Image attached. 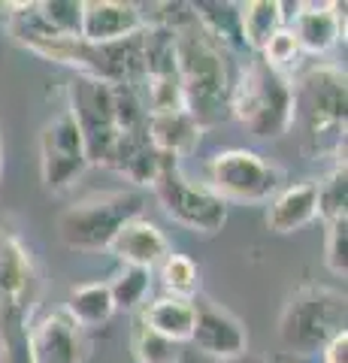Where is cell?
I'll return each mask as SVG.
<instances>
[{
  "instance_id": "28",
  "label": "cell",
  "mask_w": 348,
  "mask_h": 363,
  "mask_svg": "<svg viewBox=\"0 0 348 363\" xmlns=\"http://www.w3.org/2000/svg\"><path fill=\"white\" fill-rule=\"evenodd\" d=\"M300 55V45L294 40V33H291L288 28H282L279 33H273V40H269L264 45V61L269 67H276V70H282L285 64H291Z\"/></svg>"
},
{
  "instance_id": "15",
  "label": "cell",
  "mask_w": 348,
  "mask_h": 363,
  "mask_svg": "<svg viewBox=\"0 0 348 363\" xmlns=\"http://www.w3.org/2000/svg\"><path fill=\"white\" fill-rule=\"evenodd\" d=\"M167 248L170 245H167L164 233L145 218L128 221L116 233V240L109 242V252L118 260H125L128 267H137V269H149V272H152V267L164 264Z\"/></svg>"
},
{
  "instance_id": "23",
  "label": "cell",
  "mask_w": 348,
  "mask_h": 363,
  "mask_svg": "<svg viewBox=\"0 0 348 363\" xmlns=\"http://www.w3.org/2000/svg\"><path fill=\"white\" fill-rule=\"evenodd\" d=\"M133 357L140 363H179L182 360V348H179V342H170V339H164L145 324H140L133 330Z\"/></svg>"
},
{
  "instance_id": "22",
  "label": "cell",
  "mask_w": 348,
  "mask_h": 363,
  "mask_svg": "<svg viewBox=\"0 0 348 363\" xmlns=\"http://www.w3.org/2000/svg\"><path fill=\"white\" fill-rule=\"evenodd\" d=\"M318 194V215L324 221H336V218H348L345 215V203H348V173H345V161L333 169V173L315 185Z\"/></svg>"
},
{
  "instance_id": "21",
  "label": "cell",
  "mask_w": 348,
  "mask_h": 363,
  "mask_svg": "<svg viewBox=\"0 0 348 363\" xmlns=\"http://www.w3.org/2000/svg\"><path fill=\"white\" fill-rule=\"evenodd\" d=\"M67 315L73 318L82 330H91V327L106 324L112 315H116V306H112V294L109 285L103 281H88L70 291V300H67Z\"/></svg>"
},
{
  "instance_id": "11",
  "label": "cell",
  "mask_w": 348,
  "mask_h": 363,
  "mask_svg": "<svg viewBox=\"0 0 348 363\" xmlns=\"http://www.w3.org/2000/svg\"><path fill=\"white\" fill-rule=\"evenodd\" d=\"M88 155L82 133L76 128V121L70 118V112L55 116L40 136V173L49 191H64L70 188L76 179L85 173Z\"/></svg>"
},
{
  "instance_id": "1",
  "label": "cell",
  "mask_w": 348,
  "mask_h": 363,
  "mask_svg": "<svg viewBox=\"0 0 348 363\" xmlns=\"http://www.w3.org/2000/svg\"><path fill=\"white\" fill-rule=\"evenodd\" d=\"M194 9V6H191ZM173 33L176 76L182 88V106L200 128L218 124L230 116L233 79L228 70V55L218 37L203 28L197 13H176L164 21Z\"/></svg>"
},
{
  "instance_id": "10",
  "label": "cell",
  "mask_w": 348,
  "mask_h": 363,
  "mask_svg": "<svg viewBox=\"0 0 348 363\" xmlns=\"http://www.w3.org/2000/svg\"><path fill=\"white\" fill-rule=\"evenodd\" d=\"M209 188L228 203H264L279 188V169L257 152L230 149L209 161Z\"/></svg>"
},
{
  "instance_id": "25",
  "label": "cell",
  "mask_w": 348,
  "mask_h": 363,
  "mask_svg": "<svg viewBox=\"0 0 348 363\" xmlns=\"http://www.w3.org/2000/svg\"><path fill=\"white\" fill-rule=\"evenodd\" d=\"M164 285L173 291V297H182V300L194 297L197 285H200L194 260L185 255H167L164 257Z\"/></svg>"
},
{
  "instance_id": "7",
  "label": "cell",
  "mask_w": 348,
  "mask_h": 363,
  "mask_svg": "<svg viewBox=\"0 0 348 363\" xmlns=\"http://www.w3.org/2000/svg\"><path fill=\"white\" fill-rule=\"evenodd\" d=\"M291 97H294V124L300 121L306 136L318 140V136H336L345 133V73L336 67H312L294 85H291Z\"/></svg>"
},
{
  "instance_id": "16",
  "label": "cell",
  "mask_w": 348,
  "mask_h": 363,
  "mask_svg": "<svg viewBox=\"0 0 348 363\" xmlns=\"http://www.w3.org/2000/svg\"><path fill=\"white\" fill-rule=\"evenodd\" d=\"M303 52L321 55L330 52L339 43L342 18L336 13V4H300L294 13V25L288 28Z\"/></svg>"
},
{
  "instance_id": "6",
  "label": "cell",
  "mask_w": 348,
  "mask_h": 363,
  "mask_svg": "<svg viewBox=\"0 0 348 363\" xmlns=\"http://www.w3.org/2000/svg\"><path fill=\"white\" fill-rule=\"evenodd\" d=\"M345 330V294L333 288H300L279 318V339L297 354H312Z\"/></svg>"
},
{
  "instance_id": "13",
  "label": "cell",
  "mask_w": 348,
  "mask_h": 363,
  "mask_svg": "<svg viewBox=\"0 0 348 363\" xmlns=\"http://www.w3.org/2000/svg\"><path fill=\"white\" fill-rule=\"evenodd\" d=\"M88 336L73 321L67 309L46 315L37 327H30V363H85Z\"/></svg>"
},
{
  "instance_id": "17",
  "label": "cell",
  "mask_w": 348,
  "mask_h": 363,
  "mask_svg": "<svg viewBox=\"0 0 348 363\" xmlns=\"http://www.w3.org/2000/svg\"><path fill=\"white\" fill-rule=\"evenodd\" d=\"M145 133H149V143L158 152L179 157V155H188V152L197 149L203 128H200L185 109H176V112H158V116H149V121H145Z\"/></svg>"
},
{
  "instance_id": "26",
  "label": "cell",
  "mask_w": 348,
  "mask_h": 363,
  "mask_svg": "<svg viewBox=\"0 0 348 363\" xmlns=\"http://www.w3.org/2000/svg\"><path fill=\"white\" fill-rule=\"evenodd\" d=\"M145 291H149V269H137V267H125V272H118L116 281L109 285L116 309H133L137 303H142Z\"/></svg>"
},
{
  "instance_id": "24",
  "label": "cell",
  "mask_w": 348,
  "mask_h": 363,
  "mask_svg": "<svg viewBox=\"0 0 348 363\" xmlns=\"http://www.w3.org/2000/svg\"><path fill=\"white\" fill-rule=\"evenodd\" d=\"M37 13H40L43 21H46V28H52L55 33L79 37L82 4H76V0H46V4H37Z\"/></svg>"
},
{
  "instance_id": "2",
  "label": "cell",
  "mask_w": 348,
  "mask_h": 363,
  "mask_svg": "<svg viewBox=\"0 0 348 363\" xmlns=\"http://www.w3.org/2000/svg\"><path fill=\"white\" fill-rule=\"evenodd\" d=\"M40 272L16 233L0 230V363H30L28 318L40 303Z\"/></svg>"
},
{
  "instance_id": "9",
  "label": "cell",
  "mask_w": 348,
  "mask_h": 363,
  "mask_svg": "<svg viewBox=\"0 0 348 363\" xmlns=\"http://www.w3.org/2000/svg\"><path fill=\"white\" fill-rule=\"evenodd\" d=\"M70 118L82 133L88 164H109L116 149L118 128H116V85L100 79H76L70 85Z\"/></svg>"
},
{
  "instance_id": "4",
  "label": "cell",
  "mask_w": 348,
  "mask_h": 363,
  "mask_svg": "<svg viewBox=\"0 0 348 363\" xmlns=\"http://www.w3.org/2000/svg\"><path fill=\"white\" fill-rule=\"evenodd\" d=\"M16 13H9V30L13 37L30 49L33 55L64 67H73L76 73H82L88 79H100V82L121 85V73L116 64V52L112 45H91L82 37H64L46 28V21L40 18L37 4H16L9 6Z\"/></svg>"
},
{
  "instance_id": "14",
  "label": "cell",
  "mask_w": 348,
  "mask_h": 363,
  "mask_svg": "<svg viewBox=\"0 0 348 363\" xmlns=\"http://www.w3.org/2000/svg\"><path fill=\"white\" fill-rule=\"evenodd\" d=\"M145 28V18L137 4L121 0H88L82 4L79 37L91 45H116Z\"/></svg>"
},
{
  "instance_id": "31",
  "label": "cell",
  "mask_w": 348,
  "mask_h": 363,
  "mask_svg": "<svg viewBox=\"0 0 348 363\" xmlns=\"http://www.w3.org/2000/svg\"><path fill=\"white\" fill-rule=\"evenodd\" d=\"M0 173H4V140H0Z\"/></svg>"
},
{
  "instance_id": "19",
  "label": "cell",
  "mask_w": 348,
  "mask_h": 363,
  "mask_svg": "<svg viewBox=\"0 0 348 363\" xmlns=\"http://www.w3.org/2000/svg\"><path fill=\"white\" fill-rule=\"evenodd\" d=\"M237 9L240 37L254 52H264V45L273 40V33L285 28V6L276 4V0H252V4H242Z\"/></svg>"
},
{
  "instance_id": "27",
  "label": "cell",
  "mask_w": 348,
  "mask_h": 363,
  "mask_svg": "<svg viewBox=\"0 0 348 363\" xmlns=\"http://www.w3.org/2000/svg\"><path fill=\"white\" fill-rule=\"evenodd\" d=\"M324 264L333 276L348 272V218H336L327 224V236H324Z\"/></svg>"
},
{
  "instance_id": "12",
  "label": "cell",
  "mask_w": 348,
  "mask_h": 363,
  "mask_svg": "<svg viewBox=\"0 0 348 363\" xmlns=\"http://www.w3.org/2000/svg\"><path fill=\"white\" fill-rule=\"evenodd\" d=\"M188 342H194L203 354L224 363L245 354L249 336H245V327L240 324V318H233L218 303L200 297L194 300V330H191Z\"/></svg>"
},
{
  "instance_id": "8",
  "label": "cell",
  "mask_w": 348,
  "mask_h": 363,
  "mask_svg": "<svg viewBox=\"0 0 348 363\" xmlns=\"http://www.w3.org/2000/svg\"><path fill=\"white\" fill-rule=\"evenodd\" d=\"M152 191L164 206V212L170 215L176 224L188 227V230L218 233L224 221H228V203L209 185H200V182L188 179L176 157H170V161L161 167Z\"/></svg>"
},
{
  "instance_id": "29",
  "label": "cell",
  "mask_w": 348,
  "mask_h": 363,
  "mask_svg": "<svg viewBox=\"0 0 348 363\" xmlns=\"http://www.w3.org/2000/svg\"><path fill=\"white\" fill-rule=\"evenodd\" d=\"M324 363H348V333H336L327 345L321 348Z\"/></svg>"
},
{
  "instance_id": "30",
  "label": "cell",
  "mask_w": 348,
  "mask_h": 363,
  "mask_svg": "<svg viewBox=\"0 0 348 363\" xmlns=\"http://www.w3.org/2000/svg\"><path fill=\"white\" fill-rule=\"evenodd\" d=\"M224 363H266V360H261V357H252L249 351H245L242 357H237V360H224Z\"/></svg>"
},
{
  "instance_id": "20",
  "label": "cell",
  "mask_w": 348,
  "mask_h": 363,
  "mask_svg": "<svg viewBox=\"0 0 348 363\" xmlns=\"http://www.w3.org/2000/svg\"><path fill=\"white\" fill-rule=\"evenodd\" d=\"M149 330L158 336L170 339V342H188L191 330H194V300H182V297H161L145 309V321Z\"/></svg>"
},
{
  "instance_id": "5",
  "label": "cell",
  "mask_w": 348,
  "mask_h": 363,
  "mask_svg": "<svg viewBox=\"0 0 348 363\" xmlns=\"http://www.w3.org/2000/svg\"><path fill=\"white\" fill-rule=\"evenodd\" d=\"M142 206L145 197L140 191H100L61 212L58 236L73 252H100L109 248L128 221L140 218Z\"/></svg>"
},
{
  "instance_id": "18",
  "label": "cell",
  "mask_w": 348,
  "mask_h": 363,
  "mask_svg": "<svg viewBox=\"0 0 348 363\" xmlns=\"http://www.w3.org/2000/svg\"><path fill=\"white\" fill-rule=\"evenodd\" d=\"M318 215L315 182H300L279 194L266 209V227L276 233H294Z\"/></svg>"
},
{
  "instance_id": "3",
  "label": "cell",
  "mask_w": 348,
  "mask_h": 363,
  "mask_svg": "<svg viewBox=\"0 0 348 363\" xmlns=\"http://www.w3.org/2000/svg\"><path fill=\"white\" fill-rule=\"evenodd\" d=\"M230 116H237L252 136L276 140L294 128L291 79L264 58L249 61L230 91Z\"/></svg>"
}]
</instances>
